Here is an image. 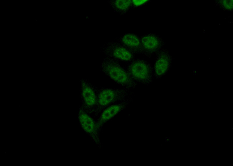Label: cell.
<instances>
[{
    "mask_svg": "<svg viewBox=\"0 0 233 166\" xmlns=\"http://www.w3.org/2000/svg\"><path fill=\"white\" fill-rule=\"evenodd\" d=\"M100 68L105 75L120 86L129 89L136 87L137 83L119 62L106 57L101 63Z\"/></svg>",
    "mask_w": 233,
    "mask_h": 166,
    "instance_id": "6da1fadb",
    "label": "cell"
},
{
    "mask_svg": "<svg viewBox=\"0 0 233 166\" xmlns=\"http://www.w3.org/2000/svg\"><path fill=\"white\" fill-rule=\"evenodd\" d=\"M133 94V92L126 88H97V103L93 113L97 116L106 107L131 97Z\"/></svg>",
    "mask_w": 233,
    "mask_h": 166,
    "instance_id": "7a4b0ae2",
    "label": "cell"
},
{
    "mask_svg": "<svg viewBox=\"0 0 233 166\" xmlns=\"http://www.w3.org/2000/svg\"><path fill=\"white\" fill-rule=\"evenodd\" d=\"M125 69L131 79L136 83L150 85L153 80V68L143 59H134L129 62Z\"/></svg>",
    "mask_w": 233,
    "mask_h": 166,
    "instance_id": "3957f363",
    "label": "cell"
},
{
    "mask_svg": "<svg viewBox=\"0 0 233 166\" xmlns=\"http://www.w3.org/2000/svg\"><path fill=\"white\" fill-rule=\"evenodd\" d=\"M101 51L106 57L119 62L129 63L135 57V54L116 41L105 43L101 47Z\"/></svg>",
    "mask_w": 233,
    "mask_h": 166,
    "instance_id": "277c9868",
    "label": "cell"
},
{
    "mask_svg": "<svg viewBox=\"0 0 233 166\" xmlns=\"http://www.w3.org/2000/svg\"><path fill=\"white\" fill-rule=\"evenodd\" d=\"M82 108L89 114L93 113L97 100V89L87 80H80Z\"/></svg>",
    "mask_w": 233,
    "mask_h": 166,
    "instance_id": "5b68a950",
    "label": "cell"
},
{
    "mask_svg": "<svg viewBox=\"0 0 233 166\" xmlns=\"http://www.w3.org/2000/svg\"><path fill=\"white\" fill-rule=\"evenodd\" d=\"M142 54L150 57L156 54L164 45L162 38L159 35L154 33H150L142 36L140 38Z\"/></svg>",
    "mask_w": 233,
    "mask_h": 166,
    "instance_id": "8992f818",
    "label": "cell"
},
{
    "mask_svg": "<svg viewBox=\"0 0 233 166\" xmlns=\"http://www.w3.org/2000/svg\"><path fill=\"white\" fill-rule=\"evenodd\" d=\"M132 100L133 98L131 96L119 103L112 104L104 109L96 121L99 133L105 124L125 108Z\"/></svg>",
    "mask_w": 233,
    "mask_h": 166,
    "instance_id": "52a82bcc",
    "label": "cell"
},
{
    "mask_svg": "<svg viewBox=\"0 0 233 166\" xmlns=\"http://www.w3.org/2000/svg\"><path fill=\"white\" fill-rule=\"evenodd\" d=\"M89 114L82 108H80L78 118L80 126L83 130L91 138L96 144L100 147L101 144L96 123Z\"/></svg>",
    "mask_w": 233,
    "mask_h": 166,
    "instance_id": "ba28073f",
    "label": "cell"
},
{
    "mask_svg": "<svg viewBox=\"0 0 233 166\" xmlns=\"http://www.w3.org/2000/svg\"><path fill=\"white\" fill-rule=\"evenodd\" d=\"M170 56L168 51L163 48L157 54L153 68L154 75L159 79L168 71L170 63Z\"/></svg>",
    "mask_w": 233,
    "mask_h": 166,
    "instance_id": "9c48e42d",
    "label": "cell"
},
{
    "mask_svg": "<svg viewBox=\"0 0 233 166\" xmlns=\"http://www.w3.org/2000/svg\"><path fill=\"white\" fill-rule=\"evenodd\" d=\"M116 41L134 54L141 53L140 38L133 33H125L118 37Z\"/></svg>",
    "mask_w": 233,
    "mask_h": 166,
    "instance_id": "30bf717a",
    "label": "cell"
},
{
    "mask_svg": "<svg viewBox=\"0 0 233 166\" xmlns=\"http://www.w3.org/2000/svg\"><path fill=\"white\" fill-rule=\"evenodd\" d=\"M110 7L115 12L120 15L127 13L133 8L132 0H108Z\"/></svg>",
    "mask_w": 233,
    "mask_h": 166,
    "instance_id": "8fae6325",
    "label": "cell"
},
{
    "mask_svg": "<svg viewBox=\"0 0 233 166\" xmlns=\"http://www.w3.org/2000/svg\"><path fill=\"white\" fill-rule=\"evenodd\" d=\"M148 1V0H132L133 7H137L145 4Z\"/></svg>",
    "mask_w": 233,
    "mask_h": 166,
    "instance_id": "7c38bea8",
    "label": "cell"
}]
</instances>
